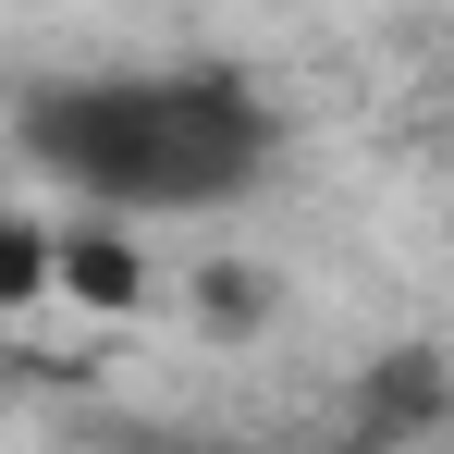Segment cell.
Returning a JSON list of instances; mask_svg holds the SVG:
<instances>
[{
	"label": "cell",
	"mask_w": 454,
	"mask_h": 454,
	"mask_svg": "<svg viewBox=\"0 0 454 454\" xmlns=\"http://www.w3.org/2000/svg\"><path fill=\"white\" fill-rule=\"evenodd\" d=\"M12 148L62 197L111 209V222H184V209H233V197L270 184L283 111L233 62H148V74L25 86L12 98Z\"/></svg>",
	"instance_id": "6da1fadb"
},
{
	"label": "cell",
	"mask_w": 454,
	"mask_h": 454,
	"mask_svg": "<svg viewBox=\"0 0 454 454\" xmlns=\"http://www.w3.org/2000/svg\"><path fill=\"white\" fill-rule=\"evenodd\" d=\"M50 295H86V307H111V319H136V307H148V258H136V233L111 222V209L62 222V233H50Z\"/></svg>",
	"instance_id": "7a4b0ae2"
},
{
	"label": "cell",
	"mask_w": 454,
	"mask_h": 454,
	"mask_svg": "<svg viewBox=\"0 0 454 454\" xmlns=\"http://www.w3.org/2000/svg\"><path fill=\"white\" fill-rule=\"evenodd\" d=\"M197 319H209V332H258V319H270V283H246V270H197Z\"/></svg>",
	"instance_id": "3957f363"
}]
</instances>
